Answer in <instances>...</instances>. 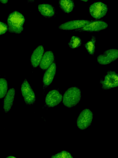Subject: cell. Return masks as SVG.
Returning a JSON list of instances; mask_svg holds the SVG:
<instances>
[{
	"label": "cell",
	"mask_w": 118,
	"mask_h": 158,
	"mask_svg": "<svg viewBox=\"0 0 118 158\" xmlns=\"http://www.w3.org/2000/svg\"><path fill=\"white\" fill-rule=\"evenodd\" d=\"M7 158H16V157H14V156H9L7 157Z\"/></svg>",
	"instance_id": "obj_24"
},
{
	"label": "cell",
	"mask_w": 118,
	"mask_h": 158,
	"mask_svg": "<svg viewBox=\"0 0 118 158\" xmlns=\"http://www.w3.org/2000/svg\"><path fill=\"white\" fill-rule=\"evenodd\" d=\"M56 64L53 62L47 69L44 74L43 81L45 85L48 86L52 82L56 74Z\"/></svg>",
	"instance_id": "obj_11"
},
{
	"label": "cell",
	"mask_w": 118,
	"mask_h": 158,
	"mask_svg": "<svg viewBox=\"0 0 118 158\" xmlns=\"http://www.w3.org/2000/svg\"><path fill=\"white\" fill-rule=\"evenodd\" d=\"M15 91L14 88L10 89L8 91L3 102V109L5 112H9L12 106L14 100Z\"/></svg>",
	"instance_id": "obj_13"
},
{
	"label": "cell",
	"mask_w": 118,
	"mask_h": 158,
	"mask_svg": "<svg viewBox=\"0 0 118 158\" xmlns=\"http://www.w3.org/2000/svg\"><path fill=\"white\" fill-rule=\"evenodd\" d=\"M80 0L83 1V2H87L89 0Z\"/></svg>",
	"instance_id": "obj_25"
},
{
	"label": "cell",
	"mask_w": 118,
	"mask_h": 158,
	"mask_svg": "<svg viewBox=\"0 0 118 158\" xmlns=\"http://www.w3.org/2000/svg\"><path fill=\"white\" fill-rule=\"evenodd\" d=\"M25 21V17L21 13L16 11L12 12L7 19L8 31L15 33H21L23 30Z\"/></svg>",
	"instance_id": "obj_1"
},
{
	"label": "cell",
	"mask_w": 118,
	"mask_h": 158,
	"mask_svg": "<svg viewBox=\"0 0 118 158\" xmlns=\"http://www.w3.org/2000/svg\"><path fill=\"white\" fill-rule=\"evenodd\" d=\"M62 96L57 90L53 89L49 91L45 98L46 105L49 107H53L58 105L61 101Z\"/></svg>",
	"instance_id": "obj_10"
},
{
	"label": "cell",
	"mask_w": 118,
	"mask_h": 158,
	"mask_svg": "<svg viewBox=\"0 0 118 158\" xmlns=\"http://www.w3.org/2000/svg\"><path fill=\"white\" fill-rule=\"evenodd\" d=\"M21 92L26 103L33 104L35 102V94L27 81L25 79L21 86Z\"/></svg>",
	"instance_id": "obj_7"
},
{
	"label": "cell",
	"mask_w": 118,
	"mask_h": 158,
	"mask_svg": "<svg viewBox=\"0 0 118 158\" xmlns=\"http://www.w3.org/2000/svg\"><path fill=\"white\" fill-rule=\"evenodd\" d=\"M118 57V50L112 48L105 51L99 55L97 58L98 62L101 65H107L116 60Z\"/></svg>",
	"instance_id": "obj_6"
},
{
	"label": "cell",
	"mask_w": 118,
	"mask_h": 158,
	"mask_svg": "<svg viewBox=\"0 0 118 158\" xmlns=\"http://www.w3.org/2000/svg\"><path fill=\"white\" fill-rule=\"evenodd\" d=\"M8 0H0V2L3 4L6 3L8 1Z\"/></svg>",
	"instance_id": "obj_22"
},
{
	"label": "cell",
	"mask_w": 118,
	"mask_h": 158,
	"mask_svg": "<svg viewBox=\"0 0 118 158\" xmlns=\"http://www.w3.org/2000/svg\"><path fill=\"white\" fill-rule=\"evenodd\" d=\"M28 3H33L34 2V0H27Z\"/></svg>",
	"instance_id": "obj_23"
},
{
	"label": "cell",
	"mask_w": 118,
	"mask_h": 158,
	"mask_svg": "<svg viewBox=\"0 0 118 158\" xmlns=\"http://www.w3.org/2000/svg\"><path fill=\"white\" fill-rule=\"evenodd\" d=\"M100 83L103 89H108L117 87L118 86L117 74L115 71H108L100 79Z\"/></svg>",
	"instance_id": "obj_3"
},
{
	"label": "cell",
	"mask_w": 118,
	"mask_h": 158,
	"mask_svg": "<svg viewBox=\"0 0 118 158\" xmlns=\"http://www.w3.org/2000/svg\"><path fill=\"white\" fill-rule=\"evenodd\" d=\"M96 40L95 36H92L90 40L84 44V46L89 54L93 55L95 50Z\"/></svg>",
	"instance_id": "obj_17"
},
{
	"label": "cell",
	"mask_w": 118,
	"mask_h": 158,
	"mask_svg": "<svg viewBox=\"0 0 118 158\" xmlns=\"http://www.w3.org/2000/svg\"><path fill=\"white\" fill-rule=\"evenodd\" d=\"M81 97L80 89L76 87L68 88L63 97V103L66 107L71 108L76 106L80 102Z\"/></svg>",
	"instance_id": "obj_2"
},
{
	"label": "cell",
	"mask_w": 118,
	"mask_h": 158,
	"mask_svg": "<svg viewBox=\"0 0 118 158\" xmlns=\"http://www.w3.org/2000/svg\"><path fill=\"white\" fill-rule=\"evenodd\" d=\"M8 89V83L4 78H0V99L2 98L6 95Z\"/></svg>",
	"instance_id": "obj_19"
},
{
	"label": "cell",
	"mask_w": 118,
	"mask_h": 158,
	"mask_svg": "<svg viewBox=\"0 0 118 158\" xmlns=\"http://www.w3.org/2000/svg\"><path fill=\"white\" fill-rule=\"evenodd\" d=\"M51 157L53 158H73L69 152L65 151H63L59 153L53 155Z\"/></svg>",
	"instance_id": "obj_20"
},
{
	"label": "cell",
	"mask_w": 118,
	"mask_h": 158,
	"mask_svg": "<svg viewBox=\"0 0 118 158\" xmlns=\"http://www.w3.org/2000/svg\"><path fill=\"white\" fill-rule=\"evenodd\" d=\"M108 10L107 5L101 2H95L89 6V11L91 15L95 19H100L107 14Z\"/></svg>",
	"instance_id": "obj_5"
},
{
	"label": "cell",
	"mask_w": 118,
	"mask_h": 158,
	"mask_svg": "<svg viewBox=\"0 0 118 158\" xmlns=\"http://www.w3.org/2000/svg\"><path fill=\"white\" fill-rule=\"evenodd\" d=\"M59 5L61 9L67 13L71 12L75 7L74 0H60Z\"/></svg>",
	"instance_id": "obj_16"
},
{
	"label": "cell",
	"mask_w": 118,
	"mask_h": 158,
	"mask_svg": "<svg viewBox=\"0 0 118 158\" xmlns=\"http://www.w3.org/2000/svg\"><path fill=\"white\" fill-rule=\"evenodd\" d=\"M44 52L43 46H38L33 51L30 58L31 64L33 67H37L41 62Z\"/></svg>",
	"instance_id": "obj_12"
},
{
	"label": "cell",
	"mask_w": 118,
	"mask_h": 158,
	"mask_svg": "<svg viewBox=\"0 0 118 158\" xmlns=\"http://www.w3.org/2000/svg\"><path fill=\"white\" fill-rule=\"evenodd\" d=\"M54 59V55L52 51H46L43 55L40 62V68L43 70L47 69L53 63Z\"/></svg>",
	"instance_id": "obj_14"
},
{
	"label": "cell",
	"mask_w": 118,
	"mask_h": 158,
	"mask_svg": "<svg viewBox=\"0 0 118 158\" xmlns=\"http://www.w3.org/2000/svg\"><path fill=\"white\" fill-rule=\"evenodd\" d=\"M8 29V26L6 24L0 21V35L5 33Z\"/></svg>",
	"instance_id": "obj_21"
},
{
	"label": "cell",
	"mask_w": 118,
	"mask_h": 158,
	"mask_svg": "<svg viewBox=\"0 0 118 158\" xmlns=\"http://www.w3.org/2000/svg\"><path fill=\"white\" fill-rule=\"evenodd\" d=\"M93 113L88 109L83 110L79 114L77 120V125L81 130H84L89 127L93 119Z\"/></svg>",
	"instance_id": "obj_4"
},
{
	"label": "cell",
	"mask_w": 118,
	"mask_h": 158,
	"mask_svg": "<svg viewBox=\"0 0 118 158\" xmlns=\"http://www.w3.org/2000/svg\"><path fill=\"white\" fill-rule=\"evenodd\" d=\"M108 26V24L103 21L95 20L90 21L85 26L77 29V31L89 32L98 31L106 29Z\"/></svg>",
	"instance_id": "obj_8"
},
{
	"label": "cell",
	"mask_w": 118,
	"mask_h": 158,
	"mask_svg": "<svg viewBox=\"0 0 118 158\" xmlns=\"http://www.w3.org/2000/svg\"><path fill=\"white\" fill-rule=\"evenodd\" d=\"M38 9L41 15L45 17H52L55 14L54 8L52 5L49 4H39L38 6Z\"/></svg>",
	"instance_id": "obj_15"
},
{
	"label": "cell",
	"mask_w": 118,
	"mask_h": 158,
	"mask_svg": "<svg viewBox=\"0 0 118 158\" xmlns=\"http://www.w3.org/2000/svg\"><path fill=\"white\" fill-rule=\"evenodd\" d=\"M90 21L85 19H77L69 21L61 24L59 29L66 30L78 29L81 28L90 22Z\"/></svg>",
	"instance_id": "obj_9"
},
{
	"label": "cell",
	"mask_w": 118,
	"mask_h": 158,
	"mask_svg": "<svg viewBox=\"0 0 118 158\" xmlns=\"http://www.w3.org/2000/svg\"><path fill=\"white\" fill-rule=\"evenodd\" d=\"M82 44L81 39L79 37L73 36L71 37L68 43L69 47L72 49L77 48L80 47Z\"/></svg>",
	"instance_id": "obj_18"
}]
</instances>
